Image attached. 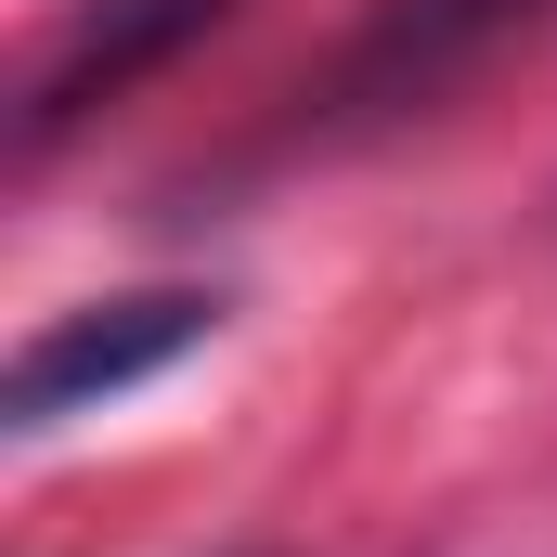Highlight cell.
<instances>
[{
    "instance_id": "3957f363",
    "label": "cell",
    "mask_w": 557,
    "mask_h": 557,
    "mask_svg": "<svg viewBox=\"0 0 557 557\" xmlns=\"http://www.w3.org/2000/svg\"><path fill=\"white\" fill-rule=\"evenodd\" d=\"M208 26H234V0H78L65 39L26 78V156H52L65 131H91V117H117L143 78H169Z\"/></svg>"
},
{
    "instance_id": "6da1fadb",
    "label": "cell",
    "mask_w": 557,
    "mask_h": 557,
    "mask_svg": "<svg viewBox=\"0 0 557 557\" xmlns=\"http://www.w3.org/2000/svg\"><path fill=\"white\" fill-rule=\"evenodd\" d=\"M208 337H221V298H208V285H131V298L52 311V324L13 350V376H0V428L39 441V428H65V416H104L117 389L169 376V363L208 350Z\"/></svg>"
},
{
    "instance_id": "7a4b0ae2",
    "label": "cell",
    "mask_w": 557,
    "mask_h": 557,
    "mask_svg": "<svg viewBox=\"0 0 557 557\" xmlns=\"http://www.w3.org/2000/svg\"><path fill=\"white\" fill-rule=\"evenodd\" d=\"M545 0H376L350 39H337V65L298 91V131H376V117H416L441 104L506 26H532Z\"/></svg>"
}]
</instances>
